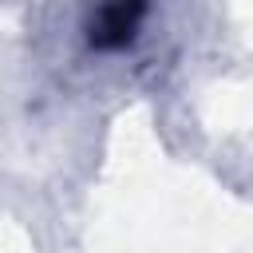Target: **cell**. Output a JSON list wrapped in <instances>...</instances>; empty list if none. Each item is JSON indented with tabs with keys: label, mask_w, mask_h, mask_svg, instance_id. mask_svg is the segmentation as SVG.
Masks as SVG:
<instances>
[{
	"label": "cell",
	"mask_w": 253,
	"mask_h": 253,
	"mask_svg": "<svg viewBox=\"0 0 253 253\" xmlns=\"http://www.w3.org/2000/svg\"><path fill=\"white\" fill-rule=\"evenodd\" d=\"M150 16V0H99L87 20V43L95 51H123L138 40Z\"/></svg>",
	"instance_id": "1"
}]
</instances>
